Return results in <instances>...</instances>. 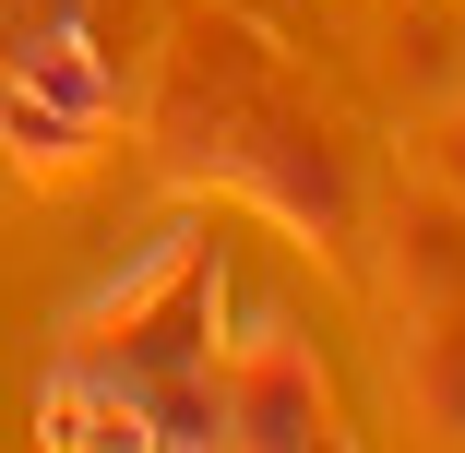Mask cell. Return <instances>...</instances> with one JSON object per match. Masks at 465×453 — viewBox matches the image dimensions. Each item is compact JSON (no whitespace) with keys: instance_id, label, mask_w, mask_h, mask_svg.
I'll return each mask as SVG.
<instances>
[{"instance_id":"1","label":"cell","mask_w":465,"mask_h":453,"mask_svg":"<svg viewBox=\"0 0 465 453\" xmlns=\"http://www.w3.org/2000/svg\"><path fill=\"white\" fill-rule=\"evenodd\" d=\"M167 155H179V179H227V192H251L262 215H287L322 251L358 239V192H346L334 143L311 132V108H287L262 84V60L239 36H203L192 60H179V84H167Z\"/></svg>"},{"instance_id":"2","label":"cell","mask_w":465,"mask_h":453,"mask_svg":"<svg viewBox=\"0 0 465 453\" xmlns=\"http://www.w3.org/2000/svg\"><path fill=\"white\" fill-rule=\"evenodd\" d=\"M215 310H227V251H215V227H155L120 275L72 310V346L60 358H84L120 406H132V441H143V382H167V370H203L215 358Z\"/></svg>"},{"instance_id":"4","label":"cell","mask_w":465,"mask_h":453,"mask_svg":"<svg viewBox=\"0 0 465 453\" xmlns=\"http://www.w3.org/2000/svg\"><path fill=\"white\" fill-rule=\"evenodd\" d=\"M13 84L48 96L60 120H84V132H108V108H120V60L84 36V13H48L36 36H13Z\"/></svg>"},{"instance_id":"5","label":"cell","mask_w":465,"mask_h":453,"mask_svg":"<svg viewBox=\"0 0 465 453\" xmlns=\"http://www.w3.org/2000/svg\"><path fill=\"white\" fill-rule=\"evenodd\" d=\"M0 143H13L25 167H72V155L96 143V132H84V120H60L48 96H25V84H13V96H0Z\"/></svg>"},{"instance_id":"6","label":"cell","mask_w":465,"mask_h":453,"mask_svg":"<svg viewBox=\"0 0 465 453\" xmlns=\"http://www.w3.org/2000/svg\"><path fill=\"white\" fill-rule=\"evenodd\" d=\"M441 167H453V179H465V120H453V132H441Z\"/></svg>"},{"instance_id":"3","label":"cell","mask_w":465,"mask_h":453,"mask_svg":"<svg viewBox=\"0 0 465 453\" xmlns=\"http://www.w3.org/2000/svg\"><path fill=\"white\" fill-rule=\"evenodd\" d=\"M215 382H227V441L251 453H299V441H334V382L287 310H262L239 346H215Z\"/></svg>"}]
</instances>
